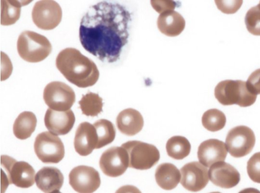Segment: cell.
<instances>
[{
  "instance_id": "cell-1",
  "label": "cell",
  "mask_w": 260,
  "mask_h": 193,
  "mask_svg": "<svg viewBox=\"0 0 260 193\" xmlns=\"http://www.w3.org/2000/svg\"><path fill=\"white\" fill-rule=\"evenodd\" d=\"M131 18L130 13L117 3L103 1L91 6L81 20V45L102 62L116 61L128 42Z\"/></svg>"
},
{
  "instance_id": "cell-2",
  "label": "cell",
  "mask_w": 260,
  "mask_h": 193,
  "mask_svg": "<svg viewBox=\"0 0 260 193\" xmlns=\"http://www.w3.org/2000/svg\"><path fill=\"white\" fill-rule=\"evenodd\" d=\"M56 66L70 82L82 88L94 85L99 77L96 65L74 48H66L58 54Z\"/></svg>"
},
{
  "instance_id": "cell-3",
  "label": "cell",
  "mask_w": 260,
  "mask_h": 193,
  "mask_svg": "<svg viewBox=\"0 0 260 193\" xmlns=\"http://www.w3.org/2000/svg\"><path fill=\"white\" fill-rule=\"evenodd\" d=\"M214 95L218 101L223 105L237 104L247 107L255 101L257 95L248 89L246 81L241 80H225L215 87Z\"/></svg>"
},
{
  "instance_id": "cell-4",
  "label": "cell",
  "mask_w": 260,
  "mask_h": 193,
  "mask_svg": "<svg viewBox=\"0 0 260 193\" xmlns=\"http://www.w3.org/2000/svg\"><path fill=\"white\" fill-rule=\"evenodd\" d=\"M17 48L23 60L30 63H37L50 54L52 46L44 36L35 32L25 31L19 36Z\"/></svg>"
},
{
  "instance_id": "cell-5",
  "label": "cell",
  "mask_w": 260,
  "mask_h": 193,
  "mask_svg": "<svg viewBox=\"0 0 260 193\" xmlns=\"http://www.w3.org/2000/svg\"><path fill=\"white\" fill-rule=\"evenodd\" d=\"M1 180L7 186L13 184L20 188H28L35 183V171L28 163L17 161L7 156H1Z\"/></svg>"
},
{
  "instance_id": "cell-6",
  "label": "cell",
  "mask_w": 260,
  "mask_h": 193,
  "mask_svg": "<svg viewBox=\"0 0 260 193\" xmlns=\"http://www.w3.org/2000/svg\"><path fill=\"white\" fill-rule=\"evenodd\" d=\"M128 158V167L137 170H148L156 164L160 154L154 145L139 141H129L122 144Z\"/></svg>"
},
{
  "instance_id": "cell-7",
  "label": "cell",
  "mask_w": 260,
  "mask_h": 193,
  "mask_svg": "<svg viewBox=\"0 0 260 193\" xmlns=\"http://www.w3.org/2000/svg\"><path fill=\"white\" fill-rule=\"evenodd\" d=\"M34 150L40 160L44 163H56L64 155V147L60 139L51 132L44 131L36 137Z\"/></svg>"
},
{
  "instance_id": "cell-8",
  "label": "cell",
  "mask_w": 260,
  "mask_h": 193,
  "mask_svg": "<svg viewBox=\"0 0 260 193\" xmlns=\"http://www.w3.org/2000/svg\"><path fill=\"white\" fill-rule=\"evenodd\" d=\"M43 98L50 108L57 111H67L75 101V94L73 89L66 84L54 81L45 87Z\"/></svg>"
},
{
  "instance_id": "cell-9",
  "label": "cell",
  "mask_w": 260,
  "mask_h": 193,
  "mask_svg": "<svg viewBox=\"0 0 260 193\" xmlns=\"http://www.w3.org/2000/svg\"><path fill=\"white\" fill-rule=\"evenodd\" d=\"M255 143L253 131L249 127L240 125L229 130L225 139V145L230 155L236 158L250 153Z\"/></svg>"
},
{
  "instance_id": "cell-10",
  "label": "cell",
  "mask_w": 260,
  "mask_h": 193,
  "mask_svg": "<svg viewBox=\"0 0 260 193\" xmlns=\"http://www.w3.org/2000/svg\"><path fill=\"white\" fill-rule=\"evenodd\" d=\"M31 16L34 23L38 27L44 30H51L60 22L62 10L59 5L54 1H39L33 7Z\"/></svg>"
},
{
  "instance_id": "cell-11",
  "label": "cell",
  "mask_w": 260,
  "mask_h": 193,
  "mask_svg": "<svg viewBox=\"0 0 260 193\" xmlns=\"http://www.w3.org/2000/svg\"><path fill=\"white\" fill-rule=\"evenodd\" d=\"M69 178L70 185L78 193H93L101 184L99 172L89 166L75 167L71 171Z\"/></svg>"
},
{
  "instance_id": "cell-12",
  "label": "cell",
  "mask_w": 260,
  "mask_h": 193,
  "mask_svg": "<svg viewBox=\"0 0 260 193\" xmlns=\"http://www.w3.org/2000/svg\"><path fill=\"white\" fill-rule=\"evenodd\" d=\"M99 164L106 175L111 177L120 176L128 167L127 153L121 146L111 147L103 153Z\"/></svg>"
},
{
  "instance_id": "cell-13",
  "label": "cell",
  "mask_w": 260,
  "mask_h": 193,
  "mask_svg": "<svg viewBox=\"0 0 260 193\" xmlns=\"http://www.w3.org/2000/svg\"><path fill=\"white\" fill-rule=\"evenodd\" d=\"M180 183L186 189L197 192L204 188L209 182L207 168L198 161H191L180 169Z\"/></svg>"
},
{
  "instance_id": "cell-14",
  "label": "cell",
  "mask_w": 260,
  "mask_h": 193,
  "mask_svg": "<svg viewBox=\"0 0 260 193\" xmlns=\"http://www.w3.org/2000/svg\"><path fill=\"white\" fill-rule=\"evenodd\" d=\"M209 178L214 185L223 188H231L240 181V175L232 165L224 161L212 165L208 172Z\"/></svg>"
},
{
  "instance_id": "cell-15",
  "label": "cell",
  "mask_w": 260,
  "mask_h": 193,
  "mask_svg": "<svg viewBox=\"0 0 260 193\" xmlns=\"http://www.w3.org/2000/svg\"><path fill=\"white\" fill-rule=\"evenodd\" d=\"M75 117L71 109L67 111H57L48 108L44 117L46 127L55 135H64L73 128Z\"/></svg>"
},
{
  "instance_id": "cell-16",
  "label": "cell",
  "mask_w": 260,
  "mask_h": 193,
  "mask_svg": "<svg viewBox=\"0 0 260 193\" xmlns=\"http://www.w3.org/2000/svg\"><path fill=\"white\" fill-rule=\"evenodd\" d=\"M227 153L226 147L223 142L211 139L200 145L197 155L201 163L206 167H210L215 163L224 161Z\"/></svg>"
},
{
  "instance_id": "cell-17",
  "label": "cell",
  "mask_w": 260,
  "mask_h": 193,
  "mask_svg": "<svg viewBox=\"0 0 260 193\" xmlns=\"http://www.w3.org/2000/svg\"><path fill=\"white\" fill-rule=\"evenodd\" d=\"M96 129L89 122H84L78 126L74 138V148L80 155L85 156L90 154L96 149L98 144Z\"/></svg>"
},
{
  "instance_id": "cell-18",
  "label": "cell",
  "mask_w": 260,
  "mask_h": 193,
  "mask_svg": "<svg viewBox=\"0 0 260 193\" xmlns=\"http://www.w3.org/2000/svg\"><path fill=\"white\" fill-rule=\"evenodd\" d=\"M63 180L60 171L52 167L42 168L35 176L36 185L44 193L59 190L62 186Z\"/></svg>"
},
{
  "instance_id": "cell-19",
  "label": "cell",
  "mask_w": 260,
  "mask_h": 193,
  "mask_svg": "<svg viewBox=\"0 0 260 193\" xmlns=\"http://www.w3.org/2000/svg\"><path fill=\"white\" fill-rule=\"evenodd\" d=\"M116 125L123 134L133 136L139 132L144 125L142 115L137 110L128 108L120 112L116 118Z\"/></svg>"
},
{
  "instance_id": "cell-20",
  "label": "cell",
  "mask_w": 260,
  "mask_h": 193,
  "mask_svg": "<svg viewBox=\"0 0 260 193\" xmlns=\"http://www.w3.org/2000/svg\"><path fill=\"white\" fill-rule=\"evenodd\" d=\"M157 25L159 31L163 34L169 37H175L180 34L184 30L185 21L180 14L171 10L159 14Z\"/></svg>"
},
{
  "instance_id": "cell-21",
  "label": "cell",
  "mask_w": 260,
  "mask_h": 193,
  "mask_svg": "<svg viewBox=\"0 0 260 193\" xmlns=\"http://www.w3.org/2000/svg\"><path fill=\"white\" fill-rule=\"evenodd\" d=\"M180 172L173 164L162 163L156 168L155 178L158 185L165 190L175 188L180 181Z\"/></svg>"
},
{
  "instance_id": "cell-22",
  "label": "cell",
  "mask_w": 260,
  "mask_h": 193,
  "mask_svg": "<svg viewBox=\"0 0 260 193\" xmlns=\"http://www.w3.org/2000/svg\"><path fill=\"white\" fill-rule=\"evenodd\" d=\"M37 122V118L33 113L25 111L20 113L13 124L14 134L20 140L29 137L35 130Z\"/></svg>"
},
{
  "instance_id": "cell-23",
  "label": "cell",
  "mask_w": 260,
  "mask_h": 193,
  "mask_svg": "<svg viewBox=\"0 0 260 193\" xmlns=\"http://www.w3.org/2000/svg\"><path fill=\"white\" fill-rule=\"evenodd\" d=\"M191 145L188 140L180 135L170 137L166 144V151L168 155L177 160H181L190 153Z\"/></svg>"
},
{
  "instance_id": "cell-24",
  "label": "cell",
  "mask_w": 260,
  "mask_h": 193,
  "mask_svg": "<svg viewBox=\"0 0 260 193\" xmlns=\"http://www.w3.org/2000/svg\"><path fill=\"white\" fill-rule=\"evenodd\" d=\"M1 2V24L10 25L14 24L20 17L21 7L24 5V2L9 0Z\"/></svg>"
},
{
  "instance_id": "cell-25",
  "label": "cell",
  "mask_w": 260,
  "mask_h": 193,
  "mask_svg": "<svg viewBox=\"0 0 260 193\" xmlns=\"http://www.w3.org/2000/svg\"><path fill=\"white\" fill-rule=\"evenodd\" d=\"M93 126L98 139L96 149L102 148L114 141L116 130L111 122L107 119H100L94 123Z\"/></svg>"
},
{
  "instance_id": "cell-26",
  "label": "cell",
  "mask_w": 260,
  "mask_h": 193,
  "mask_svg": "<svg viewBox=\"0 0 260 193\" xmlns=\"http://www.w3.org/2000/svg\"><path fill=\"white\" fill-rule=\"evenodd\" d=\"M79 104L82 114L87 116H96L103 111V99L94 93L89 92L83 95Z\"/></svg>"
},
{
  "instance_id": "cell-27",
  "label": "cell",
  "mask_w": 260,
  "mask_h": 193,
  "mask_svg": "<svg viewBox=\"0 0 260 193\" xmlns=\"http://www.w3.org/2000/svg\"><path fill=\"white\" fill-rule=\"evenodd\" d=\"M202 123L206 129L211 132H215L224 127L226 117L223 112L218 109H210L203 114Z\"/></svg>"
},
{
  "instance_id": "cell-28",
  "label": "cell",
  "mask_w": 260,
  "mask_h": 193,
  "mask_svg": "<svg viewBox=\"0 0 260 193\" xmlns=\"http://www.w3.org/2000/svg\"><path fill=\"white\" fill-rule=\"evenodd\" d=\"M245 22L249 33L254 35L260 36V2L247 11Z\"/></svg>"
},
{
  "instance_id": "cell-29",
  "label": "cell",
  "mask_w": 260,
  "mask_h": 193,
  "mask_svg": "<svg viewBox=\"0 0 260 193\" xmlns=\"http://www.w3.org/2000/svg\"><path fill=\"white\" fill-rule=\"evenodd\" d=\"M247 171L250 179L260 183V152L254 153L247 163Z\"/></svg>"
},
{
  "instance_id": "cell-30",
  "label": "cell",
  "mask_w": 260,
  "mask_h": 193,
  "mask_svg": "<svg viewBox=\"0 0 260 193\" xmlns=\"http://www.w3.org/2000/svg\"><path fill=\"white\" fill-rule=\"evenodd\" d=\"M246 83L250 92L256 95L260 94V69L253 72L248 78Z\"/></svg>"
},
{
  "instance_id": "cell-31",
  "label": "cell",
  "mask_w": 260,
  "mask_h": 193,
  "mask_svg": "<svg viewBox=\"0 0 260 193\" xmlns=\"http://www.w3.org/2000/svg\"><path fill=\"white\" fill-rule=\"evenodd\" d=\"M151 4L154 9L159 14L174 10L176 6V3L173 1H151Z\"/></svg>"
},
{
  "instance_id": "cell-32",
  "label": "cell",
  "mask_w": 260,
  "mask_h": 193,
  "mask_svg": "<svg viewBox=\"0 0 260 193\" xmlns=\"http://www.w3.org/2000/svg\"><path fill=\"white\" fill-rule=\"evenodd\" d=\"M115 193H142L136 186L132 185H125L119 187Z\"/></svg>"
},
{
  "instance_id": "cell-33",
  "label": "cell",
  "mask_w": 260,
  "mask_h": 193,
  "mask_svg": "<svg viewBox=\"0 0 260 193\" xmlns=\"http://www.w3.org/2000/svg\"><path fill=\"white\" fill-rule=\"evenodd\" d=\"M238 193H260V191L256 188L249 187L244 188L240 191Z\"/></svg>"
},
{
  "instance_id": "cell-34",
  "label": "cell",
  "mask_w": 260,
  "mask_h": 193,
  "mask_svg": "<svg viewBox=\"0 0 260 193\" xmlns=\"http://www.w3.org/2000/svg\"><path fill=\"white\" fill-rule=\"evenodd\" d=\"M51 193H61V192H60L59 190H56V191H54L52 192H51Z\"/></svg>"
},
{
  "instance_id": "cell-35",
  "label": "cell",
  "mask_w": 260,
  "mask_h": 193,
  "mask_svg": "<svg viewBox=\"0 0 260 193\" xmlns=\"http://www.w3.org/2000/svg\"><path fill=\"white\" fill-rule=\"evenodd\" d=\"M210 193H221L219 191H214V192H210Z\"/></svg>"
}]
</instances>
